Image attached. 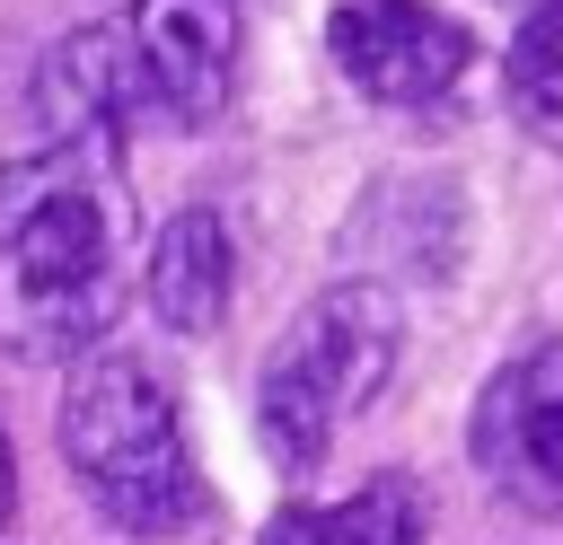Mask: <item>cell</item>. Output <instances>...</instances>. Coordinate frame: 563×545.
<instances>
[{"instance_id": "6da1fadb", "label": "cell", "mask_w": 563, "mask_h": 545, "mask_svg": "<svg viewBox=\"0 0 563 545\" xmlns=\"http://www.w3.org/2000/svg\"><path fill=\"white\" fill-rule=\"evenodd\" d=\"M0 272L35 352H97L123 299V185L114 141H44L0 167Z\"/></svg>"}, {"instance_id": "7a4b0ae2", "label": "cell", "mask_w": 563, "mask_h": 545, "mask_svg": "<svg viewBox=\"0 0 563 545\" xmlns=\"http://www.w3.org/2000/svg\"><path fill=\"white\" fill-rule=\"evenodd\" d=\"M62 457L79 475V492L97 501V519H114L123 536H176L202 519L185 413H176L167 378L132 352H79V369L62 387Z\"/></svg>"}, {"instance_id": "3957f363", "label": "cell", "mask_w": 563, "mask_h": 545, "mask_svg": "<svg viewBox=\"0 0 563 545\" xmlns=\"http://www.w3.org/2000/svg\"><path fill=\"white\" fill-rule=\"evenodd\" d=\"M396 334L405 325H396V299L378 281H334L282 325V343L264 352V378H255V431H264L282 475L325 466L334 431L387 387Z\"/></svg>"}, {"instance_id": "277c9868", "label": "cell", "mask_w": 563, "mask_h": 545, "mask_svg": "<svg viewBox=\"0 0 563 545\" xmlns=\"http://www.w3.org/2000/svg\"><path fill=\"white\" fill-rule=\"evenodd\" d=\"M475 475L528 510V519H563V343H528L519 360H501L475 396Z\"/></svg>"}, {"instance_id": "5b68a950", "label": "cell", "mask_w": 563, "mask_h": 545, "mask_svg": "<svg viewBox=\"0 0 563 545\" xmlns=\"http://www.w3.org/2000/svg\"><path fill=\"white\" fill-rule=\"evenodd\" d=\"M123 35V70H132V105H150L176 132L220 123L229 88H238V9L229 0H132Z\"/></svg>"}, {"instance_id": "8992f818", "label": "cell", "mask_w": 563, "mask_h": 545, "mask_svg": "<svg viewBox=\"0 0 563 545\" xmlns=\"http://www.w3.org/2000/svg\"><path fill=\"white\" fill-rule=\"evenodd\" d=\"M325 44L369 105H440L475 62V35L440 0H334Z\"/></svg>"}, {"instance_id": "52a82bcc", "label": "cell", "mask_w": 563, "mask_h": 545, "mask_svg": "<svg viewBox=\"0 0 563 545\" xmlns=\"http://www.w3.org/2000/svg\"><path fill=\"white\" fill-rule=\"evenodd\" d=\"M229 272H238L229 220H220L211 202H185V211L158 229V246H150V308H158V325L211 334V325L229 316Z\"/></svg>"}, {"instance_id": "ba28073f", "label": "cell", "mask_w": 563, "mask_h": 545, "mask_svg": "<svg viewBox=\"0 0 563 545\" xmlns=\"http://www.w3.org/2000/svg\"><path fill=\"white\" fill-rule=\"evenodd\" d=\"M422 527H431L422 483L413 475H369L343 501H290V510H273L255 545H422Z\"/></svg>"}, {"instance_id": "9c48e42d", "label": "cell", "mask_w": 563, "mask_h": 545, "mask_svg": "<svg viewBox=\"0 0 563 545\" xmlns=\"http://www.w3.org/2000/svg\"><path fill=\"white\" fill-rule=\"evenodd\" d=\"M501 88H510V114L537 141H563V0H537L519 18L510 62H501Z\"/></svg>"}, {"instance_id": "30bf717a", "label": "cell", "mask_w": 563, "mask_h": 545, "mask_svg": "<svg viewBox=\"0 0 563 545\" xmlns=\"http://www.w3.org/2000/svg\"><path fill=\"white\" fill-rule=\"evenodd\" d=\"M9 492H18V466H9V440H0V519H9Z\"/></svg>"}]
</instances>
